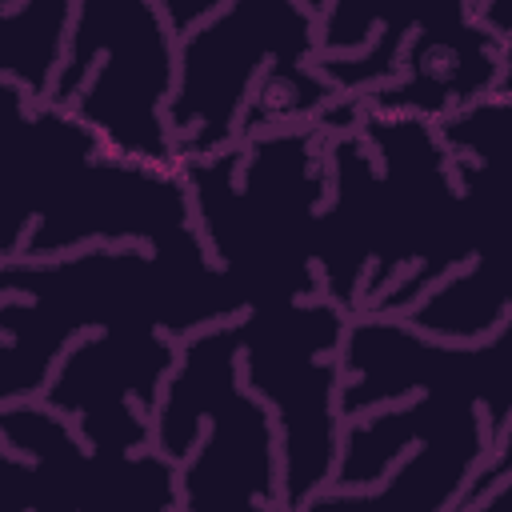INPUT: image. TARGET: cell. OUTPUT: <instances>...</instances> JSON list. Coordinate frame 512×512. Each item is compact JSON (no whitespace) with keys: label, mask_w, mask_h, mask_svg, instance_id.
I'll list each match as a JSON object with an SVG mask.
<instances>
[{"label":"cell","mask_w":512,"mask_h":512,"mask_svg":"<svg viewBox=\"0 0 512 512\" xmlns=\"http://www.w3.org/2000/svg\"><path fill=\"white\" fill-rule=\"evenodd\" d=\"M0 508L180 512V464L160 448L92 452L40 396L0 404Z\"/></svg>","instance_id":"8"},{"label":"cell","mask_w":512,"mask_h":512,"mask_svg":"<svg viewBox=\"0 0 512 512\" xmlns=\"http://www.w3.org/2000/svg\"><path fill=\"white\" fill-rule=\"evenodd\" d=\"M324 0H224L176 36L164 104L172 160H196L268 128L316 120L336 92L316 72Z\"/></svg>","instance_id":"3"},{"label":"cell","mask_w":512,"mask_h":512,"mask_svg":"<svg viewBox=\"0 0 512 512\" xmlns=\"http://www.w3.org/2000/svg\"><path fill=\"white\" fill-rule=\"evenodd\" d=\"M152 448L180 464V512H280V436L268 404L240 380L232 320L176 340L152 412Z\"/></svg>","instance_id":"5"},{"label":"cell","mask_w":512,"mask_h":512,"mask_svg":"<svg viewBox=\"0 0 512 512\" xmlns=\"http://www.w3.org/2000/svg\"><path fill=\"white\" fill-rule=\"evenodd\" d=\"M508 112L512 88H496L440 120L356 104L328 124L312 232L320 296L348 316H404L452 268L508 260Z\"/></svg>","instance_id":"1"},{"label":"cell","mask_w":512,"mask_h":512,"mask_svg":"<svg viewBox=\"0 0 512 512\" xmlns=\"http://www.w3.org/2000/svg\"><path fill=\"white\" fill-rule=\"evenodd\" d=\"M512 316L508 260H468L436 280L404 320L440 340H484Z\"/></svg>","instance_id":"11"},{"label":"cell","mask_w":512,"mask_h":512,"mask_svg":"<svg viewBox=\"0 0 512 512\" xmlns=\"http://www.w3.org/2000/svg\"><path fill=\"white\" fill-rule=\"evenodd\" d=\"M180 172L192 228L208 260L240 288L244 308L320 292L312 232L328 176L316 120L232 140L184 160Z\"/></svg>","instance_id":"4"},{"label":"cell","mask_w":512,"mask_h":512,"mask_svg":"<svg viewBox=\"0 0 512 512\" xmlns=\"http://www.w3.org/2000/svg\"><path fill=\"white\" fill-rule=\"evenodd\" d=\"M156 4H160V12H164L168 28L180 36V32H188L192 24H200L208 12H216L224 0H156Z\"/></svg>","instance_id":"13"},{"label":"cell","mask_w":512,"mask_h":512,"mask_svg":"<svg viewBox=\"0 0 512 512\" xmlns=\"http://www.w3.org/2000/svg\"><path fill=\"white\" fill-rule=\"evenodd\" d=\"M84 336L72 312L48 292L0 296V404L40 396L60 352Z\"/></svg>","instance_id":"10"},{"label":"cell","mask_w":512,"mask_h":512,"mask_svg":"<svg viewBox=\"0 0 512 512\" xmlns=\"http://www.w3.org/2000/svg\"><path fill=\"white\" fill-rule=\"evenodd\" d=\"M240 380L268 404L280 436V512H304L332 484L340 448V340L348 312L328 296L244 308L236 320Z\"/></svg>","instance_id":"6"},{"label":"cell","mask_w":512,"mask_h":512,"mask_svg":"<svg viewBox=\"0 0 512 512\" xmlns=\"http://www.w3.org/2000/svg\"><path fill=\"white\" fill-rule=\"evenodd\" d=\"M172 76L176 32L156 0H72L48 100L72 108L112 152L176 164L164 124Z\"/></svg>","instance_id":"7"},{"label":"cell","mask_w":512,"mask_h":512,"mask_svg":"<svg viewBox=\"0 0 512 512\" xmlns=\"http://www.w3.org/2000/svg\"><path fill=\"white\" fill-rule=\"evenodd\" d=\"M468 12L488 36L512 48V0H468Z\"/></svg>","instance_id":"12"},{"label":"cell","mask_w":512,"mask_h":512,"mask_svg":"<svg viewBox=\"0 0 512 512\" xmlns=\"http://www.w3.org/2000/svg\"><path fill=\"white\" fill-rule=\"evenodd\" d=\"M176 360V340L156 328H96L76 336L40 400L56 408L92 452L152 448V412Z\"/></svg>","instance_id":"9"},{"label":"cell","mask_w":512,"mask_h":512,"mask_svg":"<svg viewBox=\"0 0 512 512\" xmlns=\"http://www.w3.org/2000/svg\"><path fill=\"white\" fill-rule=\"evenodd\" d=\"M184 236L196 228L180 164L120 156L72 108L0 76V260Z\"/></svg>","instance_id":"2"}]
</instances>
